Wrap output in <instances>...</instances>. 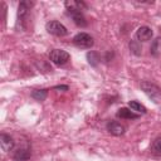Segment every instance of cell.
<instances>
[{
	"label": "cell",
	"instance_id": "cell-1",
	"mask_svg": "<svg viewBox=\"0 0 161 161\" xmlns=\"http://www.w3.org/2000/svg\"><path fill=\"white\" fill-rule=\"evenodd\" d=\"M141 89L145 92V94L156 104H161V88L157 87L155 83L143 80L140 84Z\"/></svg>",
	"mask_w": 161,
	"mask_h": 161
},
{
	"label": "cell",
	"instance_id": "cell-2",
	"mask_svg": "<svg viewBox=\"0 0 161 161\" xmlns=\"http://www.w3.org/2000/svg\"><path fill=\"white\" fill-rule=\"evenodd\" d=\"M45 29H47V31H48L49 34H52V35H54V36H65V35L68 34L67 28H65L62 23H59V21H57V20H50V21H48V23L45 24Z\"/></svg>",
	"mask_w": 161,
	"mask_h": 161
},
{
	"label": "cell",
	"instance_id": "cell-3",
	"mask_svg": "<svg viewBox=\"0 0 161 161\" xmlns=\"http://www.w3.org/2000/svg\"><path fill=\"white\" fill-rule=\"evenodd\" d=\"M73 44L77 47V48H80V49H88V48H92L93 44H94V40L93 38L87 34V33H78L74 38H73Z\"/></svg>",
	"mask_w": 161,
	"mask_h": 161
},
{
	"label": "cell",
	"instance_id": "cell-4",
	"mask_svg": "<svg viewBox=\"0 0 161 161\" xmlns=\"http://www.w3.org/2000/svg\"><path fill=\"white\" fill-rule=\"evenodd\" d=\"M69 58H70L69 53L63 49H53L49 53V59L57 65H64L65 63H68Z\"/></svg>",
	"mask_w": 161,
	"mask_h": 161
},
{
	"label": "cell",
	"instance_id": "cell-5",
	"mask_svg": "<svg viewBox=\"0 0 161 161\" xmlns=\"http://www.w3.org/2000/svg\"><path fill=\"white\" fill-rule=\"evenodd\" d=\"M30 156H31V150L28 143H24L23 146L14 148L13 153H11V157L15 161H26L30 158Z\"/></svg>",
	"mask_w": 161,
	"mask_h": 161
},
{
	"label": "cell",
	"instance_id": "cell-6",
	"mask_svg": "<svg viewBox=\"0 0 161 161\" xmlns=\"http://www.w3.org/2000/svg\"><path fill=\"white\" fill-rule=\"evenodd\" d=\"M33 5H34L33 1H21V3L19 4V8H18V26H19L20 23L23 24V23L25 21L24 19H25L28 11L31 9Z\"/></svg>",
	"mask_w": 161,
	"mask_h": 161
},
{
	"label": "cell",
	"instance_id": "cell-7",
	"mask_svg": "<svg viewBox=\"0 0 161 161\" xmlns=\"http://www.w3.org/2000/svg\"><path fill=\"white\" fill-rule=\"evenodd\" d=\"M0 146H1V150L4 152H10L15 147V141L10 135L1 133L0 135Z\"/></svg>",
	"mask_w": 161,
	"mask_h": 161
},
{
	"label": "cell",
	"instance_id": "cell-8",
	"mask_svg": "<svg viewBox=\"0 0 161 161\" xmlns=\"http://www.w3.org/2000/svg\"><path fill=\"white\" fill-rule=\"evenodd\" d=\"M67 13L72 18V20L74 21V24L77 26H80V28L87 26V20H86V18L80 10H67Z\"/></svg>",
	"mask_w": 161,
	"mask_h": 161
},
{
	"label": "cell",
	"instance_id": "cell-9",
	"mask_svg": "<svg viewBox=\"0 0 161 161\" xmlns=\"http://www.w3.org/2000/svg\"><path fill=\"white\" fill-rule=\"evenodd\" d=\"M152 35H153L152 29L150 26H146V25L140 26L136 31V38H137L138 42H147L152 38Z\"/></svg>",
	"mask_w": 161,
	"mask_h": 161
},
{
	"label": "cell",
	"instance_id": "cell-10",
	"mask_svg": "<svg viewBox=\"0 0 161 161\" xmlns=\"http://www.w3.org/2000/svg\"><path fill=\"white\" fill-rule=\"evenodd\" d=\"M107 131L113 136H122L126 131V127L117 121H111L107 123Z\"/></svg>",
	"mask_w": 161,
	"mask_h": 161
},
{
	"label": "cell",
	"instance_id": "cell-11",
	"mask_svg": "<svg viewBox=\"0 0 161 161\" xmlns=\"http://www.w3.org/2000/svg\"><path fill=\"white\" fill-rule=\"evenodd\" d=\"M116 117L117 118H121V119H137L140 117V114L135 113L132 109L130 108H126V107H122L119 108L117 112H116Z\"/></svg>",
	"mask_w": 161,
	"mask_h": 161
},
{
	"label": "cell",
	"instance_id": "cell-12",
	"mask_svg": "<svg viewBox=\"0 0 161 161\" xmlns=\"http://www.w3.org/2000/svg\"><path fill=\"white\" fill-rule=\"evenodd\" d=\"M67 10H83V9H87V5L83 3V1H75V0H69V1H65L64 3Z\"/></svg>",
	"mask_w": 161,
	"mask_h": 161
},
{
	"label": "cell",
	"instance_id": "cell-13",
	"mask_svg": "<svg viewBox=\"0 0 161 161\" xmlns=\"http://www.w3.org/2000/svg\"><path fill=\"white\" fill-rule=\"evenodd\" d=\"M150 53H151L153 57L161 55V36H157V38L152 42V44H151V47H150Z\"/></svg>",
	"mask_w": 161,
	"mask_h": 161
},
{
	"label": "cell",
	"instance_id": "cell-14",
	"mask_svg": "<svg viewBox=\"0 0 161 161\" xmlns=\"http://www.w3.org/2000/svg\"><path fill=\"white\" fill-rule=\"evenodd\" d=\"M128 107H130V109H132V111H135L137 113H141V114H145L147 112L146 107L143 104H141L140 102H137V101H130L128 102Z\"/></svg>",
	"mask_w": 161,
	"mask_h": 161
},
{
	"label": "cell",
	"instance_id": "cell-15",
	"mask_svg": "<svg viewBox=\"0 0 161 161\" xmlns=\"http://www.w3.org/2000/svg\"><path fill=\"white\" fill-rule=\"evenodd\" d=\"M151 153L155 155V156H161V136H158L157 138H155V141L152 142Z\"/></svg>",
	"mask_w": 161,
	"mask_h": 161
},
{
	"label": "cell",
	"instance_id": "cell-16",
	"mask_svg": "<svg viewBox=\"0 0 161 161\" xmlns=\"http://www.w3.org/2000/svg\"><path fill=\"white\" fill-rule=\"evenodd\" d=\"M47 96H48V91H47V89H34V91L31 92V97H33L34 99L39 101V102L44 101V99L47 98Z\"/></svg>",
	"mask_w": 161,
	"mask_h": 161
},
{
	"label": "cell",
	"instance_id": "cell-17",
	"mask_svg": "<svg viewBox=\"0 0 161 161\" xmlns=\"http://www.w3.org/2000/svg\"><path fill=\"white\" fill-rule=\"evenodd\" d=\"M87 59H88L89 64H92V65H97L99 63V60H101L98 53H96V52H89L87 54Z\"/></svg>",
	"mask_w": 161,
	"mask_h": 161
},
{
	"label": "cell",
	"instance_id": "cell-18",
	"mask_svg": "<svg viewBox=\"0 0 161 161\" xmlns=\"http://www.w3.org/2000/svg\"><path fill=\"white\" fill-rule=\"evenodd\" d=\"M130 49H131V52H132L133 54H136V55H140V54H141V47H140L136 42H131V43H130Z\"/></svg>",
	"mask_w": 161,
	"mask_h": 161
}]
</instances>
